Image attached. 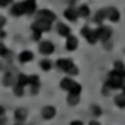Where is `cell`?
<instances>
[{"instance_id":"6da1fadb","label":"cell","mask_w":125,"mask_h":125,"mask_svg":"<svg viewBox=\"0 0 125 125\" xmlns=\"http://www.w3.org/2000/svg\"><path fill=\"white\" fill-rule=\"evenodd\" d=\"M56 65L65 73H69V74H74L76 75L78 74V68L73 64V61L70 59H60L58 60Z\"/></svg>"},{"instance_id":"7a4b0ae2","label":"cell","mask_w":125,"mask_h":125,"mask_svg":"<svg viewBox=\"0 0 125 125\" xmlns=\"http://www.w3.org/2000/svg\"><path fill=\"white\" fill-rule=\"evenodd\" d=\"M33 30L35 33H43V31H49L50 28H51V23L50 21H46V20H41V19H38L36 21L31 25Z\"/></svg>"},{"instance_id":"3957f363","label":"cell","mask_w":125,"mask_h":125,"mask_svg":"<svg viewBox=\"0 0 125 125\" xmlns=\"http://www.w3.org/2000/svg\"><path fill=\"white\" fill-rule=\"evenodd\" d=\"M81 35H84L86 38V40L89 41L90 44H95L96 40H98V35H96V31H93L90 30L88 26H84L81 29Z\"/></svg>"},{"instance_id":"277c9868","label":"cell","mask_w":125,"mask_h":125,"mask_svg":"<svg viewBox=\"0 0 125 125\" xmlns=\"http://www.w3.org/2000/svg\"><path fill=\"white\" fill-rule=\"evenodd\" d=\"M96 31V35H98V39H101L103 41H106L110 36H111V29L109 26H100L99 29L95 30Z\"/></svg>"},{"instance_id":"5b68a950","label":"cell","mask_w":125,"mask_h":125,"mask_svg":"<svg viewBox=\"0 0 125 125\" xmlns=\"http://www.w3.org/2000/svg\"><path fill=\"white\" fill-rule=\"evenodd\" d=\"M38 19H41V20H46V21H53V20L56 19V15L53 13V11H50V10H40V11L38 13Z\"/></svg>"},{"instance_id":"8992f818","label":"cell","mask_w":125,"mask_h":125,"mask_svg":"<svg viewBox=\"0 0 125 125\" xmlns=\"http://www.w3.org/2000/svg\"><path fill=\"white\" fill-rule=\"evenodd\" d=\"M39 50H40L41 54H45V55L53 54L54 53V45H53V43H50V41H43V43L39 45Z\"/></svg>"},{"instance_id":"52a82bcc","label":"cell","mask_w":125,"mask_h":125,"mask_svg":"<svg viewBox=\"0 0 125 125\" xmlns=\"http://www.w3.org/2000/svg\"><path fill=\"white\" fill-rule=\"evenodd\" d=\"M11 15H15V16H20L25 14V6H24V3H18L15 5H13L11 10H10Z\"/></svg>"},{"instance_id":"ba28073f","label":"cell","mask_w":125,"mask_h":125,"mask_svg":"<svg viewBox=\"0 0 125 125\" xmlns=\"http://www.w3.org/2000/svg\"><path fill=\"white\" fill-rule=\"evenodd\" d=\"M55 108L54 106H45L44 109H43V118L44 119H53L54 116H55Z\"/></svg>"},{"instance_id":"9c48e42d","label":"cell","mask_w":125,"mask_h":125,"mask_svg":"<svg viewBox=\"0 0 125 125\" xmlns=\"http://www.w3.org/2000/svg\"><path fill=\"white\" fill-rule=\"evenodd\" d=\"M108 18L111 20V21L116 23L119 20V18H120V14L115 8H110V9H108Z\"/></svg>"},{"instance_id":"30bf717a","label":"cell","mask_w":125,"mask_h":125,"mask_svg":"<svg viewBox=\"0 0 125 125\" xmlns=\"http://www.w3.org/2000/svg\"><path fill=\"white\" fill-rule=\"evenodd\" d=\"M58 31H59V34L62 35V36H70V28L65 24H62V23H59L58 24Z\"/></svg>"},{"instance_id":"8fae6325","label":"cell","mask_w":125,"mask_h":125,"mask_svg":"<svg viewBox=\"0 0 125 125\" xmlns=\"http://www.w3.org/2000/svg\"><path fill=\"white\" fill-rule=\"evenodd\" d=\"M66 48L68 50H75L78 48V39L75 36H69L66 40Z\"/></svg>"},{"instance_id":"7c38bea8","label":"cell","mask_w":125,"mask_h":125,"mask_svg":"<svg viewBox=\"0 0 125 125\" xmlns=\"http://www.w3.org/2000/svg\"><path fill=\"white\" fill-rule=\"evenodd\" d=\"M24 6H25V13L33 14L34 10H35V8H36V3L34 1V0H28V1L24 3Z\"/></svg>"},{"instance_id":"4fadbf2b","label":"cell","mask_w":125,"mask_h":125,"mask_svg":"<svg viewBox=\"0 0 125 125\" xmlns=\"http://www.w3.org/2000/svg\"><path fill=\"white\" fill-rule=\"evenodd\" d=\"M74 83H75V81L70 80L69 78H64V79L60 81V86L64 89V90H69V91H70V89L73 88V85H74Z\"/></svg>"},{"instance_id":"5bb4252c","label":"cell","mask_w":125,"mask_h":125,"mask_svg":"<svg viewBox=\"0 0 125 125\" xmlns=\"http://www.w3.org/2000/svg\"><path fill=\"white\" fill-rule=\"evenodd\" d=\"M26 115H28V113H26V110L23 109V108H19V109L15 110V118H16L19 121H24V120L26 119Z\"/></svg>"},{"instance_id":"9a60e30c","label":"cell","mask_w":125,"mask_h":125,"mask_svg":"<svg viewBox=\"0 0 125 125\" xmlns=\"http://www.w3.org/2000/svg\"><path fill=\"white\" fill-rule=\"evenodd\" d=\"M33 53H31V51H23L21 54L19 55V59H20V61L21 62H28V61H30L31 59H33Z\"/></svg>"},{"instance_id":"2e32d148","label":"cell","mask_w":125,"mask_h":125,"mask_svg":"<svg viewBox=\"0 0 125 125\" xmlns=\"http://www.w3.org/2000/svg\"><path fill=\"white\" fill-rule=\"evenodd\" d=\"M64 15H65L69 20H71V21H75V20L78 19V13L75 11L74 9H66L65 13H64Z\"/></svg>"},{"instance_id":"e0dca14e","label":"cell","mask_w":125,"mask_h":125,"mask_svg":"<svg viewBox=\"0 0 125 125\" xmlns=\"http://www.w3.org/2000/svg\"><path fill=\"white\" fill-rule=\"evenodd\" d=\"M78 14L83 18H86L89 14H90V10H89V6L88 5H80L79 6V10H78Z\"/></svg>"},{"instance_id":"ac0fdd59","label":"cell","mask_w":125,"mask_h":125,"mask_svg":"<svg viewBox=\"0 0 125 125\" xmlns=\"http://www.w3.org/2000/svg\"><path fill=\"white\" fill-rule=\"evenodd\" d=\"M108 16V9H104V10H99L98 11V14H96V16H95V20L98 23H101L104 19H105Z\"/></svg>"},{"instance_id":"d6986e66","label":"cell","mask_w":125,"mask_h":125,"mask_svg":"<svg viewBox=\"0 0 125 125\" xmlns=\"http://www.w3.org/2000/svg\"><path fill=\"white\" fill-rule=\"evenodd\" d=\"M26 84H29V76H26L24 74H20L19 78H18V85L24 88Z\"/></svg>"},{"instance_id":"ffe728a7","label":"cell","mask_w":125,"mask_h":125,"mask_svg":"<svg viewBox=\"0 0 125 125\" xmlns=\"http://www.w3.org/2000/svg\"><path fill=\"white\" fill-rule=\"evenodd\" d=\"M115 104L119 108H125V95L124 94L115 96Z\"/></svg>"},{"instance_id":"44dd1931","label":"cell","mask_w":125,"mask_h":125,"mask_svg":"<svg viewBox=\"0 0 125 125\" xmlns=\"http://www.w3.org/2000/svg\"><path fill=\"white\" fill-rule=\"evenodd\" d=\"M68 103L70 105H76L79 103V95H74V94H69L68 96Z\"/></svg>"},{"instance_id":"7402d4cb","label":"cell","mask_w":125,"mask_h":125,"mask_svg":"<svg viewBox=\"0 0 125 125\" xmlns=\"http://www.w3.org/2000/svg\"><path fill=\"white\" fill-rule=\"evenodd\" d=\"M80 91H81V85L78 84V83H74L73 88L70 89V94H74V95H79Z\"/></svg>"},{"instance_id":"603a6c76","label":"cell","mask_w":125,"mask_h":125,"mask_svg":"<svg viewBox=\"0 0 125 125\" xmlns=\"http://www.w3.org/2000/svg\"><path fill=\"white\" fill-rule=\"evenodd\" d=\"M3 80H4V85H5V86L11 85V84H13V75H11V74H6Z\"/></svg>"},{"instance_id":"cb8c5ba5","label":"cell","mask_w":125,"mask_h":125,"mask_svg":"<svg viewBox=\"0 0 125 125\" xmlns=\"http://www.w3.org/2000/svg\"><path fill=\"white\" fill-rule=\"evenodd\" d=\"M40 66L43 68V70H50V68H51V62L49 61V60H43L40 62Z\"/></svg>"},{"instance_id":"d4e9b609","label":"cell","mask_w":125,"mask_h":125,"mask_svg":"<svg viewBox=\"0 0 125 125\" xmlns=\"http://www.w3.org/2000/svg\"><path fill=\"white\" fill-rule=\"evenodd\" d=\"M91 110H93V113H94V115H96V116L101 115V109H100L98 105H93V106H91Z\"/></svg>"},{"instance_id":"484cf974","label":"cell","mask_w":125,"mask_h":125,"mask_svg":"<svg viewBox=\"0 0 125 125\" xmlns=\"http://www.w3.org/2000/svg\"><path fill=\"white\" fill-rule=\"evenodd\" d=\"M14 93L16 94L18 96H21L23 94H24V88H23V86H19V85H18V86H15V89H14Z\"/></svg>"},{"instance_id":"4316f807","label":"cell","mask_w":125,"mask_h":125,"mask_svg":"<svg viewBox=\"0 0 125 125\" xmlns=\"http://www.w3.org/2000/svg\"><path fill=\"white\" fill-rule=\"evenodd\" d=\"M6 54H8L6 48H5L3 44H0V55H6Z\"/></svg>"},{"instance_id":"83f0119b","label":"cell","mask_w":125,"mask_h":125,"mask_svg":"<svg viewBox=\"0 0 125 125\" xmlns=\"http://www.w3.org/2000/svg\"><path fill=\"white\" fill-rule=\"evenodd\" d=\"M5 23H6V19H5L4 16H1V15H0V29H1V28L5 25Z\"/></svg>"},{"instance_id":"f1b7e54d","label":"cell","mask_w":125,"mask_h":125,"mask_svg":"<svg viewBox=\"0 0 125 125\" xmlns=\"http://www.w3.org/2000/svg\"><path fill=\"white\" fill-rule=\"evenodd\" d=\"M8 4H10V1H0V6H6Z\"/></svg>"},{"instance_id":"f546056e","label":"cell","mask_w":125,"mask_h":125,"mask_svg":"<svg viewBox=\"0 0 125 125\" xmlns=\"http://www.w3.org/2000/svg\"><path fill=\"white\" fill-rule=\"evenodd\" d=\"M70 125H83V123L81 121H73Z\"/></svg>"},{"instance_id":"4dcf8cb0","label":"cell","mask_w":125,"mask_h":125,"mask_svg":"<svg viewBox=\"0 0 125 125\" xmlns=\"http://www.w3.org/2000/svg\"><path fill=\"white\" fill-rule=\"evenodd\" d=\"M89 125H100L98 121H95V120H94V121H90V124Z\"/></svg>"},{"instance_id":"1f68e13d","label":"cell","mask_w":125,"mask_h":125,"mask_svg":"<svg viewBox=\"0 0 125 125\" xmlns=\"http://www.w3.org/2000/svg\"><path fill=\"white\" fill-rule=\"evenodd\" d=\"M3 114H4V108L0 106V115H3Z\"/></svg>"},{"instance_id":"d6a6232c","label":"cell","mask_w":125,"mask_h":125,"mask_svg":"<svg viewBox=\"0 0 125 125\" xmlns=\"http://www.w3.org/2000/svg\"><path fill=\"white\" fill-rule=\"evenodd\" d=\"M124 95H125V88H124Z\"/></svg>"}]
</instances>
